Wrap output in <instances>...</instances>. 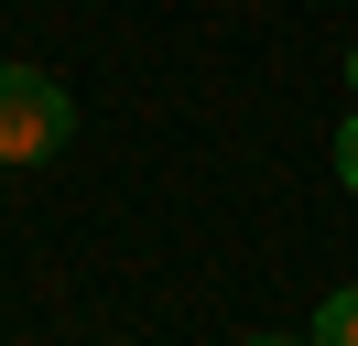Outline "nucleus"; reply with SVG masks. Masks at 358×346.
I'll return each mask as SVG.
<instances>
[{
  "instance_id": "20e7f679",
  "label": "nucleus",
  "mask_w": 358,
  "mask_h": 346,
  "mask_svg": "<svg viewBox=\"0 0 358 346\" xmlns=\"http://www.w3.org/2000/svg\"><path fill=\"white\" fill-rule=\"evenodd\" d=\"M239 346H315V336H239Z\"/></svg>"
},
{
  "instance_id": "f257e3e1",
  "label": "nucleus",
  "mask_w": 358,
  "mask_h": 346,
  "mask_svg": "<svg viewBox=\"0 0 358 346\" xmlns=\"http://www.w3.org/2000/svg\"><path fill=\"white\" fill-rule=\"evenodd\" d=\"M66 130H76L66 86L33 65H0V163H44V151H66Z\"/></svg>"
},
{
  "instance_id": "7ed1b4c3",
  "label": "nucleus",
  "mask_w": 358,
  "mask_h": 346,
  "mask_svg": "<svg viewBox=\"0 0 358 346\" xmlns=\"http://www.w3.org/2000/svg\"><path fill=\"white\" fill-rule=\"evenodd\" d=\"M336 184L358 195V108H348V119H336Z\"/></svg>"
},
{
  "instance_id": "39448f33",
  "label": "nucleus",
  "mask_w": 358,
  "mask_h": 346,
  "mask_svg": "<svg viewBox=\"0 0 358 346\" xmlns=\"http://www.w3.org/2000/svg\"><path fill=\"white\" fill-rule=\"evenodd\" d=\"M348 86H358V54H348Z\"/></svg>"
},
{
  "instance_id": "f03ea898",
  "label": "nucleus",
  "mask_w": 358,
  "mask_h": 346,
  "mask_svg": "<svg viewBox=\"0 0 358 346\" xmlns=\"http://www.w3.org/2000/svg\"><path fill=\"white\" fill-rule=\"evenodd\" d=\"M315 346H358V281L315 303Z\"/></svg>"
}]
</instances>
